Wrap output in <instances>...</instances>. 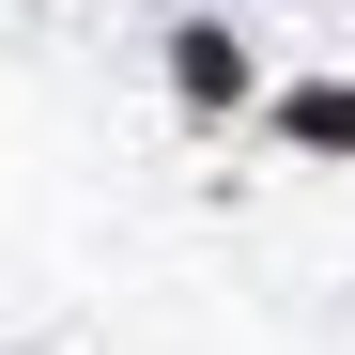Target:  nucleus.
<instances>
[{"mask_svg":"<svg viewBox=\"0 0 355 355\" xmlns=\"http://www.w3.org/2000/svg\"><path fill=\"white\" fill-rule=\"evenodd\" d=\"M293 139H340L355 155V93H293Z\"/></svg>","mask_w":355,"mask_h":355,"instance_id":"obj_1","label":"nucleus"}]
</instances>
